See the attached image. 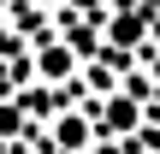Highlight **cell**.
I'll use <instances>...</instances> for the list:
<instances>
[{"label":"cell","mask_w":160,"mask_h":154,"mask_svg":"<svg viewBox=\"0 0 160 154\" xmlns=\"http://www.w3.org/2000/svg\"><path fill=\"white\" fill-rule=\"evenodd\" d=\"M59 142H65V148H77V142H83V125H77V119H65V125H59Z\"/></svg>","instance_id":"1"}]
</instances>
